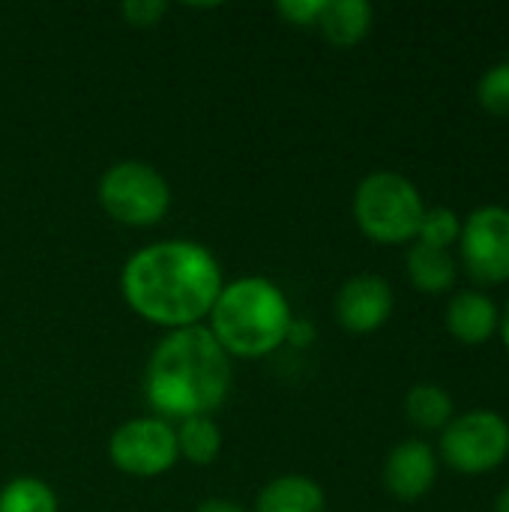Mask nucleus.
Listing matches in <instances>:
<instances>
[{
	"label": "nucleus",
	"mask_w": 509,
	"mask_h": 512,
	"mask_svg": "<svg viewBox=\"0 0 509 512\" xmlns=\"http://www.w3.org/2000/svg\"><path fill=\"white\" fill-rule=\"evenodd\" d=\"M222 285L219 261L189 240L138 249L120 276V288L132 312L171 330L198 327L201 318H210Z\"/></svg>",
	"instance_id": "1"
},
{
	"label": "nucleus",
	"mask_w": 509,
	"mask_h": 512,
	"mask_svg": "<svg viewBox=\"0 0 509 512\" xmlns=\"http://www.w3.org/2000/svg\"><path fill=\"white\" fill-rule=\"evenodd\" d=\"M231 390V357L207 327L171 330L147 366V402L171 420L210 417Z\"/></svg>",
	"instance_id": "2"
},
{
	"label": "nucleus",
	"mask_w": 509,
	"mask_h": 512,
	"mask_svg": "<svg viewBox=\"0 0 509 512\" xmlns=\"http://www.w3.org/2000/svg\"><path fill=\"white\" fill-rule=\"evenodd\" d=\"M291 303L270 279L246 276L222 285L210 309V333L231 357H264L288 342Z\"/></svg>",
	"instance_id": "3"
},
{
	"label": "nucleus",
	"mask_w": 509,
	"mask_h": 512,
	"mask_svg": "<svg viewBox=\"0 0 509 512\" xmlns=\"http://www.w3.org/2000/svg\"><path fill=\"white\" fill-rule=\"evenodd\" d=\"M426 204L420 189L396 171H372L354 192V219L375 243H408L417 237Z\"/></svg>",
	"instance_id": "4"
},
{
	"label": "nucleus",
	"mask_w": 509,
	"mask_h": 512,
	"mask_svg": "<svg viewBox=\"0 0 509 512\" xmlns=\"http://www.w3.org/2000/svg\"><path fill=\"white\" fill-rule=\"evenodd\" d=\"M99 204L114 222L147 228L168 213L171 189L153 165L138 159H123L102 174Z\"/></svg>",
	"instance_id": "5"
},
{
	"label": "nucleus",
	"mask_w": 509,
	"mask_h": 512,
	"mask_svg": "<svg viewBox=\"0 0 509 512\" xmlns=\"http://www.w3.org/2000/svg\"><path fill=\"white\" fill-rule=\"evenodd\" d=\"M441 456L462 474H489L509 456V423L483 408L453 417L441 435Z\"/></svg>",
	"instance_id": "6"
},
{
	"label": "nucleus",
	"mask_w": 509,
	"mask_h": 512,
	"mask_svg": "<svg viewBox=\"0 0 509 512\" xmlns=\"http://www.w3.org/2000/svg\"><path fill=\"white\" fill-rule=\"evenodd\" d=\"M108 456L114 468L129 477H159L180 459L177 429L162 417H138L114 429L108 441Z\"/></svg>",
	"instance_id": "7"
},
{
	"label": "nucleus",
	"mask_w": 509,
	"mask_h": 512,
	"mask_svg": "<svg viewBox=\"0 0 509 512\" xmlns=\"http://www.w3.org/2000/svg\"><path fill=\"white\" fill-rule=\"evenodd\" d=\"M459 252L465 270L483 285L509 282V207H477L459 234Z\"/></svg>",
	"instance_id": "8"
},
{
	"label": "nucleus",
	"mask_w": 509,
	"mask_h": 512,
	"mask_svg": "<svg viewBox=\"0 0 509 512\" xmlns=\"http://www.w3.org/2000/svg\"><path fill=\"white\" fill-rule=\"evenodd\" d=\"M393 315V288L375 273L354 276L336 297V318L348 333H375Z\"/></svg>",
	"instance_id": "9"
},
{
	"label": "nucleus",
	"mask_w": 509,
	"mask_h": 512,
	"mask_svg": "<svg viewBox=\"0 0 509 512\" xmlns=\"http://www.w3.org/2000/svg\"><path fill=\"white\" fill-rule=\"evenodd\" d=\"M438 480V456L426 441H402L384 465V486L399 501L423 498Z\"/></svg>",
	"instance_id": "10"
},
{
	"label": "nucleus",
	"mask_w": 509,
	"mask_h": 512,
	"mask_svg": "<svg viewBox=\"0 0 509 512\" xmlns=\"http://www.w3.org/2000/svg\"><path fill=\"white\" fill-rule=\"evenodd\" d=\"M501 324V309L483 291H459L447 306V330L462 345H483L495 336Z\"/></svg>",
	"instance_id": "11"
},
{
	"label": "nucleus",
	"mask_w": 509,
	"mask_h": 512,
	"mask_svg": "<svg viewBox=\"0 0 509 512\" xmlns=\"http://www.w3.org/2000/svg\"><path fill=\"white\" fill-rule=\"evenodd\" d=\"M327 501L315 480L303 474H285L267 483L255 501V512H324Z\"/></svg>",
	"instance_id": "12"
},
{
	"label": "nucleus",
	"mask_w": 509,
	"mask_h": 512,
	"mask_svg": "<svg viewBox=\"0 0 509 512\" xmlns=\"http://www.w3.org/2000/svg\"><path fill=\"white\" fill-rule=\"evenodd\" d=\"M315 24L327 42H333L336 48H351L369 33L372 6L366 0H324Z\"/></svg>",
	"instance_id": "13"
},
{
	"label": "nucleus",
	"mask_w": 509,
	"mask_h": 512,
	"mask_svg": "<svg viewBox=\"0 0 509 512\" xmlns=\"http://www.w3.org/2000/svg\"><path fill=\"white\" fill-rule=\"evenodd\" d=\"M408 276L426 294H444L456 282V261L447 249L414 243L408 252Z\"/></svg>",
	"instance_id": "14"
},
{
	"label": "nucleus",
	"mask_w": 509,
	"mask_h": 512,
	"mask_svg": "<svg viewBox=\"0 0 509 512\" xmlns=\"http://www.w3.org/2000/svg\"><path fill=\"white\" fill-rule=\"evenodd\" d=\"M405 411L417 429H426V432L441 429L444 432L447 423L453 420V396L438 384H417V387H411V393L405 399Z\"/></svg>",
	"instance_id": "15"
},
{
	"label": "nucleus",
	"mask_w": 509,
	"mask_h": 512,
	"mask_svg": "<svg viewBox=\"0 0 509 512\" xmlns=\"http://www.w3.org/2000/svg\"><path fill=\"white\" fill-rule=\"evenodd\" d=\"M222 432L213 417H192L183 420L177 429V453L192 465H210L219 456Z\"/></svg>",
	"instance_id": "16"
},
{
	"label": "nucleus",
	"mask_w": 509,
	"mask_h": 512,
	"mask_svg": "<svg viewBox=\"0 0 509 512\" xmlns=\"http://www.w3.org/2000/svg\"><path fill=\"white\" fill-rule=\"evenodd\" d=\"M0 512H57V495L36 477H15L0 492Z\"/></svg>",
	"instance_id": "17"
},
{
	"label": "nucleus",
	"mask_w": 509,
	"mask_h": 512,
	"mask_svg": "<svg viewBox=\"0 0 509 512\" xmlns=\"http://www.w3.org/2000/svg\"><path fill=\"white\" fill-rule=\"evenodd\" d=\"M459 234H462L459 213L450 210V207H432V210L423 213V222H420V231H417V243L450 252V246L459 243Z\"/></svg>",
	"instance_id": "18"
},
{
	"label": "nucleus",
	"mask_w": 509,
	"mask_h": 512,
	"mask_svg": "<svg viewBox=\"0 0 509 512\" xmlns=\"http://www.w3.org/2000/svg\"><path fill=\"white\" fill-rule=\"evenodd\" d=\"M477 96L483 102L486 111L492 114H509V60L507 63H495L492 69H486V75L480 78Z\"/></svg>",
	"instance_id": "19"
},
{
	"label": "nucleus",
	"mask_w": 509,
	"mask_h": 512,
	"mask_svg": "<svg viewBox=\"0 0 509 512\" xmlns=\"http://www.w3.org/2000/svg\"><path fill=\"white\" fill-rule=\"evenodd\" d=\"M120 15L132 27H153L165 15V3H159V0H129V3L120 6Z\"/></svg>",
	"instance_id": "20"
},
{
	"label": "nucleus",
	"mask_w": 509,
	"mask_h": 512,
	"mask_svg": "<svg viewBox=\"0 0 509 512\" xmlns=\"http://www.w3.org/2000/svg\"><path fill=\"white\" fill-rule=\"evenodd\" d=\"M276 9H279V15L288 18L291 24L306 27V24H315V21H318V15H321V9H324V0H282Z\"/></svg>",
	"instance_id": "21"
},
{
	"label": "nucleus",
	"mask_w": 509,
	"mask_h": 512,
	"mask_svg": "<svg viewBox=\"0 0 509 512\" xmlns=\"http://www.w3.org/2000/svg\"><path fill=\"white\" fill-rule=\"evenodd\" d=\"M195 512H243V507H237L234 501H225V498H207Z\"/></svg>",
	"instance_id": "22"
},
{
	"label": "nucleus",
	"mask_w": 509,
	"mask_h": 512,
	"mask_svg": "<svg viewBox=\"0 0 509 512\" xmlns=\"http://www.w3.org/2000/svg\"><path fill=\"white\" fill-rule=\"evenodd\" d=\"M498 330H501V339H504V345H507L509 351V300L507 306L501 309V324H498Z\"/></svg>",
	"instance_id": "23"
},
{
	"label": "nucleus",
	"mask_w": 509,
	"mask_h": 512,
	"mask_svg": "<svg viewBox=\"0 0 509 512\" xmlns=\"http://www.w3.org/2000/svg\"><path fill=\"white\" fill-rule=\"evenodd\" d=\"M495 512H509V486L501 492V498H498V504H495Z\"/></svg>",
	"instance_id": "24"
}]
</instances>
